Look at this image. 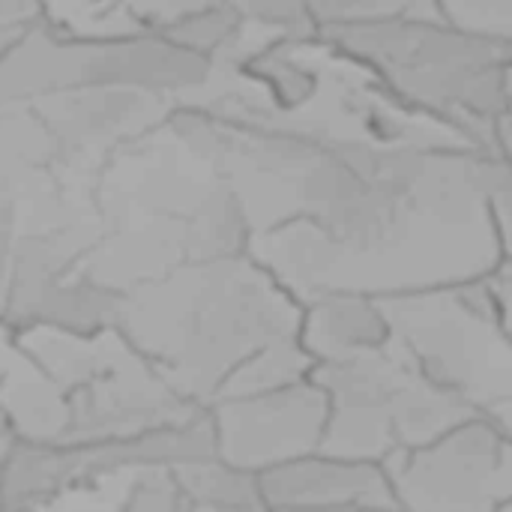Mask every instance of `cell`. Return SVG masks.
<instances>
[{
    "label": "cell",
    "instance_id": "1",
    "mask_svg": "<svg viewBox=\"0 0 512 512\" xmlns=\"http://www.w3.org/2000/svg\"><path fill=\"white\" fill-rule=\"evenodd\" d=\"M300 306L249 258L183 264L120 297L117 333L195 408L261 348L297 336Z\"/></svg>",
    "mask_w": 512,
    "mask_h": 512
},
{
    "label": "cell",
    "instance_id": "2",
    "mask_svg": "<svg viewBox=\"0 0 512 512\" xmlns=\"http://www.w3.org/2000/svg\"><path fill=\"white\" fill-rule=\"evenodd\" d=\"M318 39L405 108L510 162L512 45L447 27L438 0H405L378 21L318 27Z\"/></svg>",
    "mask_w": 512,
    "mask_h": 512
},
{
    "label": "cell",
    "instance_id": "3",
    "mask_svg": "<svg viewBox=\"0 0 512 512\" xmlns=\"http://www.w3.org/2000/svg\"><path fill=\"white\" fill-rule=\"evenodd\" d=\"M393 342L441 390L512 432L510 261L492 273L378 300Z\"/></svg>",
    "mask_w": 512,
    "mask_h": 512
},
{
    "label": "cell",
    "instance_id": "4",
    "mask_svg": "<svg viewBox=\"0 0 512 512\" xmlns=\"http://www.w3.org/2000/svg\"><path fill=\"white\" fill-rule=\"evenodd\" d=\"M207 78L210 60L156 33L72 39L39 12L0 54V105H30L72 90H135L177 105Z\"/></svg>",
    "mask_w": 512,
    "mask_h": 512
},
{
    "label": "cell",
    "instance_id": "5",
    "mask_svg": "<svg viewBox=\"0 0 512 512\" xmlns=\"http://www.w3.org/2000/svg\"><path fill=\"white\" fill-rule=\"evenodd\" d=\"M216 456L207 408L138 438L93 444L12 441L0 471V512H45L60 495L138 471H174Z\"/></svg>",
    "mask_w": 512,
    "mask_h": 512
},
{
    "label": "cell",
    "instance_id": "6",
    "mask_svg": "<svg viewBox=\"0 0 512 512\" xmlns=\"http://www.w3.org/2000/svg\"><path fill=\"white\" fill-rule=\"evenodd\" d=\"M402 512H504L512 495L510 432L471 417L441 438L393 453L384 465Z\"/></svg>",
    "mask_w": 512,
    "mask_h": 512
},
{
    "label": "cell",
    "instance_id": "7",
    "mask_svg": "<svg viewBox=\"0 0 512 512\" xmlns=\"http://www.w3.org/2000/svg\"><path fill=\"white\" fill-rule=\"evenodd\" d=\"M63 408L66 429L60 444L138 438L180 426L204 411L174 396L117 330L102 366L84 384L63 393Z\"/></svg>",
    "mask_w": 512,
    "mask_h": 512
},
{
    "label": "cell",
    "instance_id": "8",
    "mask_svg": "<svg viewBox=\"0 0 512 512\" xmlns=\"http://www.w3.org/2000/svg\"><path fill=\"white\" fill-rule=\"evenodd\" d=\"M216 459L246 474H267L321 453L327 399L309 381L285 390L207 405Z\"/></svg>",
    "mask_w": 512,
    "mask_h": 512
},
{
    "label": "cell",
    "instance_id": "9",
    "mask_svg": "<svg viewBox=\"0 0 512 512\" xmlns=\"http://www.w3.org/2000/svg\"><path fill=\"white\" fill-rule=\"evenodd\" d=\"M267 512H333L393 507L381 465L348 462L324 453L297 459L258 477Z\"/></svg>",
    "mask_w": 512,
    "mask_h": 512
},
{
    "label": "cell",
    "instance_id": "10",
    "mask_svg": "<svg viewBox=\"0 0 512 512\" xmlns=\"http://www.w3.org/2000/svg\"><path fill=\"white\" fill-rule=\"evenodd\" d=\"M297 342L315 366H324L384 348L390 327L378 300L336 291L300 306Z\"/></svg>",
    "mask_w": 512,
    "mask_h": 512
},
{
    "label": "cell",
    "instance_id": "11",
    "mask_svg": "<svg viewBox=\"0 0 512 512\" xmlns=\"http://www.w3.org/2000/svg\"><path fill=\"white\" fill-rule=\"evenodd\" d=\"M171 477L198 512H267L258 477L225 465L216 456L174 468Z\"/></svg>",
    "mask_w": 512,
    "mask_h": 512
},
{
    "label": "cell",
    "instance_id": "12",
    "mask_svg": "<svg viewBox=\"0 0 512 512\" xmlns=\"http://www.w3.org/2000/svg\"><path fill=\"white\" fill-rule=\"evenodd\" d=\"M315 363L309 360V354L300 348L297 336L291 339H279L267 348H261L258 354H252L219 390V399H243V396H261V393H273V390H285L294 387L300 381L312 378ZM210 402V405H213Z\"/></svg>",
    "mask_w": 512,
    "mask_h": 512
},
{
    "label": "cell",
    "instance_id": "13",
    "mask_svg": "<svg viewBox=\"0 0 512 512\" xmlns=\"http://www.w3.org/2000/svg\"><path fill=\"white\" fill-rule=\"evenodd\" d=\"M240 27H243V15L237 3H195V9L183 21L168 27L162 39L174 42L177 48L195 57L213 60L237 39Z\"/></svg>",
    "mask_w": 512,
    "mask_h": 512
},
{
    "label": "cell",
    "instance_id": "14",
    "mask_svg": "<svg viewBox=\"0 0 512 512\" xmlns=\"http://www.w3.org/2000/svg\"><path fill=\"white\" fill-rule=\"evenodd\" d=\"M438 12L447 27L471 39L512 45V0H474V3L438 0Z\"/></svg>",
    "mask_w": 512,
    "mask_h": 512
},
{
    "label": "cell",
    "instance_id": "15",
    "mask_svg": "<svg viewBox=\"0 0 512 512\" xmlns=\"http://www.w3.org/2000/svg\"><path fill=\"white\" fill-rule=\"evenodd\" d=\"M246 18L276 33L282 42H315L318 24L309 3H237Z\"/></svg>",
    "mask_w": 512,
    "mask_h": 512
},
{
    "label": "cell",
    "instance_id": "16",
    "mask_svg": "<svg viewBox=\"0 0 512 512\" xmlns=\"http://www.w3.org/2000/svg\"><path fill=\"white\" fill-rule=\"evenodd\" d=\"M15 240V213L9 207H0V306L6 294V279H9V252Z\"/></svg>",
    "mask_w": 512,
    "mask_h": 512
},
{
    "label": "cell",
    "instance_id": "17",
    "mask_svg": "<svg viewBox=\"0 0 512 512\" xmlns=\"http://www.w3.org/2000/svg\"><path fill=\"white\" fill-rule=\"evenodd\" d=\"M333 512H402L396 507H354V510H333Z\"/></svg>",
    "mask_w": 512,
    "mask_h": 512
},
{
    "label": "cell",
    "instance_id": "18",
    "mask_svg": "<svg viewBox=\"0 0 512 512\" xmlns=\"http://www.w3.org/2000/svg\"><path fill=\"white\" fill-rule=\"evenodd\" d=\"M504 512H512V510H504Z\"/></svg>",
    "mask_w": 512,
    "mask_h": 512
}]
</instances>
